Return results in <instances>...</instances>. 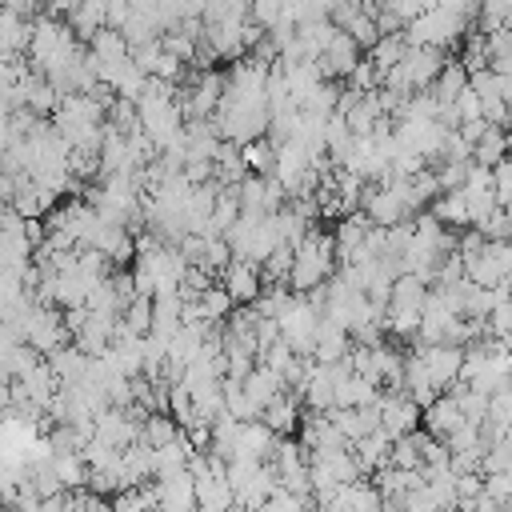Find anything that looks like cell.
Returning a JSON list of instances; mask_svg holds the SVG:
<instances>
[{
	"label": "cell",
	"instance_id": "obj_1",
	"mask_svg": "<svg viewBox=\"0 0 512 512\" xmlns=\"http://www.w3.org/2000/svg\"><path fill=\"white\" fill-rule=\"evenodd\" d=\"M444 64H448V52L428 48V44H408L404 60L384 76L380 88H392V92H400V96L408 100V96H416V92H428V88L436 84V76L444 72Z\"/></svg>",
	"mask_w": 512,
	"mask_h": 512
},
{
	"label": "cell",
	"instance_id": "obj_2",
	"mask_svg": "<svg viewBox=\"0 0 512 512\" xmlns=\"http://www.w3.org/2000/svg\"><path fill=\"white\" fill-rule=\"evenodd\" d=\"M468 20H472V16H464V12H456V8L436 4V8H424V12L404 28V36H408V44H428V48L448 52V48H456V44L464 40Z\"/></svg>",
	"mask_w": 512,
	"mask_h": 512
},
{
	"label": "cell",
	"instance_id": "obj_3",
	"mask_svg": "<svg viewBox=\"0 0 512 512\" xmlns=\"http://www.w3.org/2000/svg\"><path fill=\"white\" fill-rule=\"evenodd\" d=\"M320 320H324V308H316L304 292L292 296L288 312L280 316V336L308 360H316V336H320Z\"/></svg>",
	"mask_w": 512,
	"mask_h": 512
},
{
	"label": "cell",
	"instance_id": "obj_4",
	"mask_svg": "<svg viewBox=\"0 0 512 512\" xmlns=\"http://www.w3.org/2000/svg\"><path fill=\"white\" fill-rule=\"evenodd\" d=\"M360 212H364L372 224H380V228H396V224L412 220V212H408L404 196H400L392 184H376V180H368V184H364Z\"/></svg>",
	"mask_w": 512,
	"mask_h": 512
},
{
	"label": "cell",
	"instance_id": "obj_5",
	"mask_svg": "<svg viewBox=\"0 0 512 512\" xmlns=\"http://www.w3.org/2000/svg\"><path fill=\"white\" fill-rule=\"evenodd\" d=\"M416 348L424 356V368H428L432 384L440 392H452L464 376V352L468 348H460V344H416Z\"/></svg>",
	"mask_w": 512,
	"mask_h": 512
},
{
	"label": "cell",
	"instance_id": "obj_6",
	"mask_svg": "<svg viewBox=\"0 0 512 512\" xmlns=\"http://www.w3.org/2000/svg\"><path fill=\"white\" fill-rule=\"evenodd\" d=\"M420 424H424V408L408 392H388L384 388V396H380V428L392 440H400V436H412Z\"/></svg>",
	"mask_w": 512,
	"mask_h": 512
},
{
	"label": "cell",
	"instance_id": "obj_7",
	"mask_svg": "<svg viewBox=\"0 0 512 512\" xmlns=\"http://www.w3.org/2000/svg\"><path fill=\"white\" fill-rule=\"evenodd\" d=\"M220 284L228 288V296H232L236 304H256L260 292H264V272H260L256 260H240V256H236V260L220 272Z\"/></svg>",
	"mask_w": 512,
	"mask_h": 512
},
{
	"label": "cell",
	"instance_id": "obj_8",
	"mask_svg": "<svg viewBox=\"0 0 512 512\" xmlns=\"http://www.w3.org/2000/svg\"><path fill=\"white\" fill-rule=\"evenodd\" d=\"M280 440L284 436H276L264 420H244L240 424V440H236V456L232 460H272L276 456V448H280Z\"/></svg>",
	"mask_w": 512,
	"mask_h": 512
},
{
	"label": "cell",
	"instance_id": "obj_9",
	"mask_svg": "<svg viewBox=\"0 0 512 512\" xmlns=\"http://www.w3.org/2000/svg\"><path fill=\"white\" fill-rule=\"evenodd\" d=\"M364 56H360V44L352 40V32H336L332 36V44L324 48V56H320V68H324V76L328 80H348L352 72H356V64H360Z\"/></svg>",
	"mask_w": 512,
	"mask_h": 512
},
{
	"label": "cell",
	"instance_id": "obj_10",
	"mask_svg": "<svg viewBox=\"0 0 512 512\" xmlns=\"http://www.w3.org/2000/svg\"><path fill=\"white\" fill-rule=\"evenodd\" d=\"M336 364H312V372H308V384H304V392H300V400L308 404V412H328V408H336Z\"/></svg>",
	"mask_w": 512,
	"mask_h": 512
},
{
	"label": "cell",
	"instance_id": "obj_11",
	"mask_svg": "<svg viewBox=\"0 0 512 512\" xmlns=\"http://www.w3.org/2000/svg\"><path fill=\"white\" fill-rule=\"evenodd\" d=\"M160 484V512H196L200 496H196V480H192V468L176 472V476H164L156 480Z\"/></svg>",
	"mask_w": 512,
	"mask_h": 512
},
{
	"label": "cell",
	"instance_id": "obj_12",
	"mask_svg": "<svg viewBox=\"0 0 512 512\" xmlns=\"http://www.w3.org/2000/svg\"><path fill=\"white\" fill-rule=\"evenodd\" d=\"M460 424H464V408H460L456 392H440V396L424 408V428H428L432 436H440V440H448Z\"/></svg>",
	"mask_w": 512,
	"mask_h": 512
},
{
	"label": "cell",
	"instance_id": "obj_13",
	"mask_svg": "<svg viewBox=\"0 0 512 512\" xmlns=\"http://www.w3.org/2000/svg\"><path fill=\"white\" fill-rule=\"evenodd\" d=\"M260 420H264V424H268L276 436L296 432V428H300V420H304V416H300V396L284 388V392H280V396H276V400H272V404L260 412Z\"/></svg>",
	"mask_w": 512,
	"mask_h": 512
},
{
	"label": "cell",
	"instance_id": "obj_14",
	"mask_svg": "<svg viewBox=\"0 0 512 512\" xmlns=\"http://www.w3.org/2000/svg\"><path fill=\"white\" fill-rule=\"evenodd\" d=\"M244 392H248V400L256 404V412H264V408L284 392V380H280V372H272L268 364H256V368L244 376Z\"/></svg>",
	"mask_w": 512,
	"mask_h": 512
},
{
	"label": "cell",
	"instance_id": "obj_15",
	"mask_svg": "<svg viewBox=\"0 0 512 512\" xmlns=\"http://www.w3.org/2000/svg\"><path fill=\"white\" fill-rule=\"evenodd\" d=\"M468 88H472V72H468L460 60H448V64H444V72L436 76V84H432L428 92L440 100V108H452V104H456V96H460V92H468Z\"/></svg>",
	"mask_w": 512,
	"mask_h": 512
},
{
	"label": "cell",
	"instance_id": "obj_16",
	"mask_svg": "<svg viewBox=\"0 0 512 512\" xmlns=\"http://www.w3.org/2000/svg\"><path fill=\"white\" fill-rule=\"evenodd\" d=\"M184 304H192V308H196V316H200V320H208V324H224V320L232 316V308H236V300L228 296V288H224V284H208L196 300H184Z\"/></svg>",
	"mask_w": 512,
	"mask_h": 512
},
{
	"label": "cell",
	"instance_id": "obj_17",
	"mask_svg": "<svg viewBox=\"0 0 512 512\" xmlns=\"http://www.w3.org/2000/svg\"><path fill=\"white\" fill-rule=\"evenodd\" d=\"M0 40H4V56H28V44H32V20L20 16L16 8H4Z\"/></svg>",
	"mask_w": 512,
	"mask_h": 512
},
{
	"label": "cell",
	"instance_id": "obj_18",
	"mask_svg": "<svg viewBox=\"0 0 512 512\" xmlns=\"http://www.w3.org/2000/svg\"><path fill=\"white\" fill-rule=\"evenodd\" d=\"M352 452H356V460H360L364 472H380V468L392 460V436H388L384 428H376V432H368L364 440H356Z\"/></svg>",
	"mask_w": 512,
	"mask_h": 512
},
{
	"label": "cell",
	"instance_id": "obj_19",
	"mask_svg": "<svg viewBox=\"0 0 512 512\" xmlns=\"http://www.w3.org/2000/svg\"><path fill=\"white\" fill-rule=\"evenodd\" d=\"M88 52H92V60H96V68H100V64H116V60L132 56V44H128V36H124L120 28H100V32L88 40Z\"/></svg>",
	"mask_w": 512,
	"mask_h": 512
},
{
	"label": "cell",
	"instance_id": "obj_20",
	"mask_svg": "<svg viewBox=\"0 0 512 512\" xmlns=\"http://www.w3.org/2000/svg\"><path fill=\"white\" fill-rule=\"evenodd\" d=\"M368 228H372V220L364 216V212H352V216H340V224L332 228V236H336V256H340V264L364 244V236H368Z\"/></svg>",
	"mask_w": 512,
	"mask_h": 512
},
{
	"label": "cell",
	"instance_id": "obj_21",
	"mask_svg": "<svg viewBox=\"0 0 512 512\" xmlns=\"http://www.w3.org/2000/svg\"><path fill=\"white\" fill-rule=\"evenodd\" d=\"M504 156H512V136H508V128L488 124V128H484V136H480V140H476V148H472V160H476V164L496 168Z\"/></svg>",
	"mask_w": 512,
	"mask_h": 512
},
{
	"label": "cell",
	"instance_id": "obj_22",
	"mask_svg": "<svg viewBox=\"0 0 512 512\" xmlns=\"http://www.w3.org/2000/svg\"><path fill=\"white\" fill-rule=\"evenodd\" d=\"M248 176V160H244V148L224 140L220 152H216V180L220 184H240Z\"/></svg>",
	"mask_w": 512,
	"mask_h": 512
},
{
	"label": "cell",
	"instance_id": "obj_23",
	"mask_svg": "<svg viewBox=\"0 0 512 512\" xmlns=\"http://www.w3.org/2000/svg\"><path fill=\"white\" fill-rule=\"evenodd\" d=\"M152 320H156V300H152L148 292H140V296L124 308L120 328H128V332H136V336H148V332H152Z\"/></svg>",
	"mask_w": 512,
	"mask_h": 512
},
{
	"label": "cell",
	"instance_id": "obj_24",
	"mask_svg": "<svg viewBox=\"0 0 512 512\" xmlns=\"http://www.w3.org/2000/svg\"><path fill=\"white\" fill-rule=\"evenodd\" d=\"M248 20L260 24L264 32H272L276 24L292 20V0H252L248 4Z\"/></svg>",
	"mask_w": 512,
	"mask_h": 512
},
{
	"label": "cell",
	"instance_id": "obj_25",
	"mask_svg": "<svg viewBox=\"0 0 512 512\" xmlns=\"http://www.w3.org/2000/svg\"><path fill=\"white\" fill-rule=\"evenodd\" d=\"M172 412H148L144 416V440L152 444V448H164V444H172V440H180L184 436V428L176 424V420H168Z\"/></svg>",
	"mask_w": 512,
	"mask_h": 512
},
{
	"label": "cell",
	"instance_id": "obj_26",
	"mask_svg": "<svg viewBox=\"0 0 512 512\" xmlns=\"http://www.w3.org/2000/svg\"><path fill=\"white\" fill-rule=\"evenodd\" d=\"M240 148H244L248 172H256V176H272L276 172V144H272V136H260V140L240 144Z\"/></svg>",
	"mask_w": 512,
	"mask_h": 512
},
{
	"label": "cell",
	"instance_id": "obj_27",
	"mask_svg": "<svg viewBox=\"0 0 512 512\" xmlns=\"http://www.w3.org/2000/svg\"><path fill=\"white\" fill-rule=\"evenodd\" d=\"M404 52H408V36H404V32H392V36H380V40H376L372 60H376V64H380V72L388 76V72L404 60Z\"/></svg>",
	"mask_w": 512,
	"mask_h": 512
},
{
	"label": "cell",
	"instance_id": "obj_28",
	"mask_svg": "<svg viewBox=\"0 0 512 512\" xmlns=\"http://www.w3.org/2000/svg\"><path fill=\"white\" fill-rule=\"evenodd\" d=\"M432 216H436L440 224H464V228H472V224H468V204H464V192H460V188L436 196V200H432Z\"/></svg>",
	"mask_w": 512,
	"mask_h": 512
},
{
	"label": "cell",
	"instance_id": "obj_29",
	"mask_svg": "<svg viewBox=\"0 0 512 512\" xmlns=\"http://www.w3.org/2000/svg\"><path fill=\"white\" fill-rule=\"evenodd\" d=\"M292 264H296V248L292 244H280L264 264H260V272H264V284H288V276H292Z\"/></svg>",
	"mask_w": 512,
	"mask_h": 512
},
{
	"label": "cell",
	"instance_id": "obj_30",
	"mask_svg": "<svg viewBox=\"0 0 512 512\" xmlns=\"http://www.w3.org/2000/svg\"><path fill=\"white\" fill-rule=\"evenodd\" d=\"M292 288L288 284H264V292H260V300L252 304L260 316H272V320H280L284 312H288V304H292Z\"/></svg>",
	"mask_w": 512,
	"mask_h": 512
},
{
	"label": "cell",
	"instance_id": "obj_31",
	"mask_svg": "<svg viewBox=\"0 0 512 512\" xmlns=\"http://www.w3.org/2000/svg\"><path fill=\"white\" fill-rule=\"evenodd\" d=\"M224 408H228L236 420H260L256 404H252L248 392H244V380H232V376H224Z\"/></svg>",
	"mask_w": 512,
	"mask_h": 512
},
{
	"label": "cell",
	"instance_id": "obj_32",
	"mask_svg": "<svg viewBox=\"0 0 512 512\" xmlns=\"http://www.w3.org/2000/svg\"><path fill=\"white\" fill-rule=\"evenodd\" d=\"M344 32H352V40L360 44V48H376V40H380V24H376V16L372 12H356L348 24H344Z\"/></svg>",
	"mask_w": 512,
	"mask_h": 512
},
{
	"label": "cell",
	"instance_id": "obj_33",
	"mask_svg": "<svg viewBox=\"0 0 512 512\" xmlns=\"http://www.w3.org/2000/svg\"><path fill=\"white\" fill-rule=\"evenodd\" d=\"M384 84V72H380V64L368 56V60H360L356 64V72L348 76V88H356V92H376Z\"/></svg>",
	"mask_w": 512,
	"mask_h": 512
},
{
	"label": "cell",
	"instance_id": "obj_34",
	"mask_svg": "<svg viewBox=\"0 0 512 512\" xmlns=\"http://www.w3.org/2000/svg\"><path fill=\"white\" fill-rule=\"evenodd\" d=\"M488 472H512V436L488 444V452H484V476Z\"/></svg>",
	"mask_w": 512,
	"mask_h": 512
},
{
	"label": "cell",
	"instance_id": "obj_35",
	"mask_svg": "<svg viewBox=\"0 0 512 512\" xmlns=\"http://www.w3.org/2000/svg\"><path fill=\"white\" fill-rule=\"evenodd\" d=\"M452 112H456V120H460V124H468V120H484V104H480V92H476V88L460 92V96H456V104H452Z\"/></svg>",
	"mask_w": 512,
	"mask_h": 512
},
{
	"label": "cell",
	"instance_id": "obj_36",
	"mask_svg": "<svg viewBox=\"0 0 512 512\" xmlns=\"http://www.w3.org/2000/svg\"><path fill=\"white\" fill-rule=\"evenodd\" d=\"M400 504H404V512H440V504H436V496L428 492V484H420V488L404 492V496H400Z\"/></svg>",
	"mask_w": 512,
	"mask_h": 512
},
{
	"label": "cell",
	"instance_id": "obj_37",
	"mask_svg": "<svg viewBox=\"0 0 512 512\" xmlns=\"http://www.w3.org/2000/svg\"><path fill=\"white\" fill-rule=\"evenodd\" d=\"M484 492L508 504V500H512V472H488V476H484Z\"/></svg>",
	"mask_w": 512,
	"mask_h": 512
},
{
	"label": "cell",
	"instance_id": "obj_38",
	"mask_svg": "<svg viewBox=\"0 0 512 512\" xmlns=\"http://www.w3.org/2000/svg\"><path fill=\"white\" fill-rule=\"evenodd\" d=\"M136 16V8H132V0H108V28H128V20Z\"/></svg>",
	"mask_w": 512,
	"mask_h": 512
},
{
	"label": "cell",
	"instance_id": "obj_39",
	"mask_svg": "<svg viewBox=\"0 0 512 512\" xmlns=\"http://www.w3.org/2000/svg\"><path fill=\"white\" fill-rule=\"evenodd\" d=\"M112 508H116V512H148V508L140 504L136 488H124V492H116V496H112Z\"/></svg>",
	"mask_w": 512,
	"mask_h": 512
},
{
	"label": "cell",
	"instance_id": "obj_40",
	"mask_svg": "<svg viewBox=\"0 0 512 512\" xmlns=\"http://www.w3.org/2000/svg\"><path fill=\"white\" fill-rule=\"evenodd\" d=\"M472 512H508V504H504V500H496V496H488V492H484V496H480V500H476V504H472Z\"/></svg>",
	"mask_w": 512,
	"mask_h": 512
},
{
	"label": "cell",
	"instance_id": "obj_41",
	"mask_svg": "<svg viewBox=\"0 0 512 512\" xmlns=\"http://www.w3.org/2000/svg\"><path fill=\"white\" fill-rule=\"evenodd\" d=\"M500 92H504V100L512 104V72H504V76H500Z\"/></svg>",
	"mask_w": 512,
	"mask_h": 512
},
{
	"label": "cell",
	"instance_id": "obj_42",
	"mask_svg": "<svg viewBox=\"0 0 512 512\" xmlns=\"http://www.w3.org/2000/svg\"><path fill=\"white\" fill-rule=\"evenodd\" d=\"M196 512H216V508H208V504H196Z\"/></svg>",
	"mask_w": 512,
	"mask_h": 512
},
{
	"label": "cell",
	"instance_id": "obj_43",
	"mask_svg": "<svg viewBox=\"0 0 512 512\" xmlns=\"http://www.w3.org/2000/svg\"><path fill=\"white\" fill-rule=\"evenodd\" d=\"M440 512H460V508H440Z\"/></svg>",
	"mask_w": 512,
	"mask_h": 512
},
{
	"label": "cell",
	"instance_id": "obj_44",
	"mask_svg": "<svg viewBox=\"0 0 512 512\" xmlns=\"http://www.w3.org/2000/svg\"><path fill=\"white\" fill-rule=\"evenodd\" d=\"M508 28H512V20H508Z\"/></svg>",
	"mask_w": 512,
	"mask_h": 512
}]
</instances>
